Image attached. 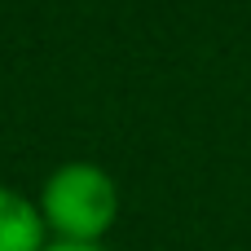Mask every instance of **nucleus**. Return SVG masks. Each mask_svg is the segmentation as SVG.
I'll return each instance as SVG.
<instances>
[{
  "label": "nucleus",
  "mask_w": 251,
  "mask_h": 251,
  "mask_svg": "<svg viewBox=\"0 0 251 251\" xmlns=\"http://www.w3.org/2000/svg\"><path fill=\"white\" fill-rule=\"evenodd\" d=\"M35 207L57 243H101L119 216V185L97 163H62L49 172Z\"/></svg>",
  "instance_id": "1"
},
{
  "label": "nucleus",
  "mask_w": 251,
  "mask_h": 251,
  "mask_svg": "<svg viewBox=\"0 0 251 251\" xmlns=\"http://www.w3.org/2000/svg\"><path fill=\"white\" fill-rule=\"evenodd\" d=\"M49 229L35 199L0 185V251H44Z\"/></svg>",
  "instance_id": "2"
},
{
  "label": "nucleus",
  "mask_w": 251,
  "mask_h": 251,
  "mask_svg": "<svg viewBox=\"0 0 251 251\" xmlns=\"http://www.w3.org/2000/svg\"><path fill=\"white\" fill-rule=\"evenodd\" d=\"M44 251H106L101 243H57V238H49Z\"/></svg>",
  "instance_id": "3"
}]
</instances>
